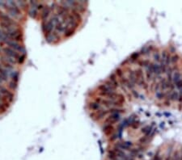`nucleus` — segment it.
<instances>
[{"instance_id": "4468645a", "label": "nucleus", "mask_w": 182, "mask_h": 160, "mask_svg": "<svg viewBox=\"0 0 182 160\" xmlns=\"http://www.w3.org/2000/svg\"><path fill=\"white\" fill-rule=\"evenodd\" d=\"M149 140H150L149 137H147V136H143V137H142L141 138L139 139V142L141 144L142 146H143V145H146V144H148V142H149Z\"/></svg>"}, {"instance_id": "7ed1b4c3", "label": "nucleus", "mask_w": 182, "mask_h": 160, "mask_svg": "<svg viewBox=\"0 0 182 160\" xmlns=\"http://www.w3.org/2000/svg\"><path fill=\"white\" fill-rule=\"evenodd\" d=\"M146 76L148 80H152L155 77L154 74V63L150 62L149 66L146 68Z\"/></svg>"}, {"instance_id": "f3484780", "label": "nucleus", "mask_w": 182, "mask_h": 160, "mask_svg": "<svg viewBox=\"0 0 182 160\" xmlns=\"http://www.w3.org/2000/svg\"><path fill=\"white\" fill-rule=\"evenodd\" d=\"M168 53H167L166 50H164V51L162 52L161 60H160L161 62H165V60H166V57H167V56H168Z\"/></svg>"}, {"instance_id": "f257e3e1", "label": "nucleus", "mask_w": 182, "mask_h": 160, "mask_svg": "<svg viewBox=\"0 0 182 160\" xmlns=\"http://www.w3.org/2000/svg\"><path fill=\"white\" fill-rule=\"evenodd\" d=\"M120 119H121V115L119 113H111V115L105 119L104 124V125H112V126H113Z\"/></svg>"}, {"instance_id": "f8f14e48", "label": "nucleus", "mask_w": 182, "mask_h": 160, "mask_svg": "<svg viewBox=\"0 0 182 160\" xmlns=\"http://www.w3.org/2000/svg\"><path fill=\"white\" fill-rule=\"evenodd\" d=\"M138 64L140 67H145L147 68L150 64V62L149 60H139L138 62Z\"/></svg>"}, {"instance_id": "aec40b11", "label": "nucleus", "mask_w": 182, "mask_h": 160, "mask_svg": "<svg viewBox=\"0 0 182 160\" xmlns=\"http://www.w3.org/2000/svg\"><path fill=\"white\" fill-rule=\"evenodd\" d=\"M153 160H161V155L159 154V151H157L154 155Z\"/></svg>"}, {"instance_id": "2eb2a0df", "label": "nucleus", "mask_w": 182, "mask_h": 160, "mask_svg": "<svg viewBox=\"0 0 182 160\" xmlns=\"http://www.w3.org/2000/svg\"><path fill=\"white\" fill-rule=\"evenodd\" d=\"M153 59L154 61L156 62V63L157 62H160V60H161V55L159 54V52H155L153 54Z\"/></svg>"}, {"instance_id": "dca6fc26", "label": "nucleus", "mask_w": 182, "mask_h": 160, "mask_svg": "<svg viewBox=\"0 0 182 160\" xmlns=\"http://www.w3.org/2000/svg\"><path fill=\"white\" fill-rule=\"evenodd\" d=\"M179 60L180 57L177 54L172 55V57H171V64H176V63L178 62V61Z\"/></svg>"}, {"instance_id": "9b49d317", "label": "nucleus", "mask_w": 182, "mask_h": 160, "mask_svg": "<svg viewBox=\"0 0 182 160\" xmlns=\"http://www.w3.org/2000/svg\"><path fill=\"white\" fill-rule=\"evenodd\" d=\"M167 96V92H161V91H159V92H156V99L158 100H163V99H165Z\"/></svg>"}, {"instance_id": "4be33fe9", "label": "nucleus", "mask_w": 182, "mask_h": 160, "mask_svg": "<svg viewBox=\"0 0 182 160\" xmlns=\"http://www.w3.org/2000/svg\"><path fill=\"white\" fill-rule=\"evenodd\" d=\"M164 160H172V155L171 154H169V155H168L167 157L165 158Z\"/></svg>"}, {"instance_id": "ddd939ff", "label": "nucleus", "mask_w": 182, "mask_h": 160, "mask_svg": "<svg viewBox=\"0 0 182 160\" xmlns=\"http://www.w3.org/2000/svg\"><path fill=\"white\" fill-rule=\"evenodd\" d=\"M172 160H181V152L179 150H176L172 155Z\"/></svg>"}, {"instance_id": "20e7f679", "label": "nucleus", "mask_w": 182, "mask_h": 160, "mask_svg": "<svg viewBox=\"0 0 182 160\" xmlns=\"http://www.w3.org/2000/svg\"><path fill=\"white\" fill-rule=\"evenodd\" d=\"M103 131H104V134L107 136L113 135L114 134V127L112 125H104Z\"/></svg>"}, {"instance_id": "6ab92c4d", "label": "nucleus", "mask_w": 182, "mask_h": 160, "mask_svg": "<svg viewBox=\"0 0 182 160\" xmlns=\"http://www.w3.org/2000/svg\"><path fill=\"white\" fill-rule=\"evenodd\" d=\"M171 57H172V55H171V54L169 53V54H168V56H167L166 60H165V64L168 66H170L169 65L171 64Z\"/></svg>"}, {"instance_id": "412c9836", "label": "nucleus", "mask_w": 182, "mask_h": 160, "mask_svg": "<svg viewBox=\"0 0 182 160\" xmlns=\"http://www.w3.org/2000/svg\"><path fill=\"white\" fill-rule=\"evenodd\" d=\"M179 94H180V96H179V101L180 103H182V89L181 90H180V92H179Z\"/></svg>"}, {"instance_id": "f03ea898", "label": "nucleus", "mask_w": 182, "mask_h": 160, "mask_svg": "<svg viewBox=\"0 0 182 160\" xmlns=\"http://www.w3.org/2000/svg\"><path fill=\"white\" fill-rule=\"evenodd\" d=\"M115 147L122 150H128L130 151L131 149L133 148L134 144L131 142H118L116 144Z\"/></svg>"}, {"instance_id": "1a4fd4ad", "label": "nucleus", "mask_w": 182, "mask_h": 160, "mask_svg": "<svg viewBox=\"0 0 182 160\" xmlns=\"http://www.w3.org/2000/svg\"><path fill=\"white\" fill-rule=\"evenodd\" d=\"M159 85H160V89L162 90V92H165L166 90L168 89V83L166 79L162 78L159 82Z\"/></svg>"}, {"instance_id": "423d86ee", "label": "nucleus", "mask_w": 182, "mask_h": 160, "mask_svg": "<svg viewBox=\"0 0 182 160\" xmlns=\"http://www.w3.org/2000/svg\"><path fill=\"white\" fill-rule=\"evenodd\" d=\"M181 79V74L180 73L179 70H174L173 74H172V83L174 85H176V83L180 82Z\"/></svg>"}, {"instance_id": "39448f33", "label": "nucleus", "mask_w": 182, "mask_h": 160, "mask_svg": "<svg viewBox=\"0 0 182 160\" xmlns=\"http://www.w3.org/2000/svg\"><path fill=\"white\" fill-rule=\"evenodd\" d=\"M154 46H144L142 49H141V51L139 52L140 54L142 55H148L150 54L154 50Z\"/></svg>"}, {"instance_id": "a211bd4d", "label": "nucleus", "mask_w": 182, "mask_h": 160, "mask_svg": "<svg viewBox=\"0 0 182 160\" xmlns=\"http://www.w3.org/2000/svg\"><path fill=\"white\" fill-rule=\"evenodd\" d=\"M130 126H131L133 129H138L139 127V126H140V122H139V121H137V120H135L134 121H133L132 123L130 124Z\"/></svg>"}, {"instance_id": "0eeeda50", "label": "nucleus", "mask_w": 182, "mask_h": 160, "mask_svg": "<svg viewBox=\"0 0 182 160\" xmlns=\"http://www.w3.org/2000/svg\"><path fill=\"white\" fill-rule=\"evenodd\" d=\"M154 74H155V77L157 79V78H161V68H160V66L158 63H154Z\"/></svg>"}, {"instance_id": "9d476101", "label": "nucleus", "mask_w": 182, "mask_h": 160, "mask_svg": "<svg viewBox=\"0 0 182 160\" xmlns=\"http://www.w3.org/2000/svg\"><path fill=\"white\" fill-rule=\"evenodd\" d=\"M151 131H152V127L150 126H145V127H143L141 130L142 133L144 134L145 136H147V137H149V135L150 134Z\"/></svg>"}, {"instance_id": "6e6552de", "label": "nucleus", "mask_w": 182, "mask_h": 160, "mask_svg": "<svg viewBox=\"0 0 182 160\" xmlns=\"http://www.w3.org/2000/svg\"><path fill=\"white\" fill-rule=\"evenodd\" d=\"M140 53L139 52H135V53H134L133 54L131 55L130 57V59H129V62H130V63H136L138 62L140 59Z\"/></svg>"}]
</instances>
